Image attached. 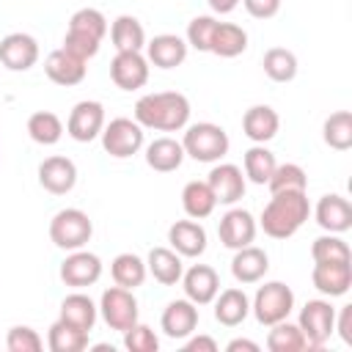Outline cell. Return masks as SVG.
Instances as JSON below:
<instances>
[{
    "instance_id": "cell-1",
    "label": "cell",
    "mask_w": 352,
    "mask_h": 352,
    "mask_svg": "<svg viewBox=\"0 0 352 352\" xmlns=\"http://www.w3.org/2000/svg\"><path fill=\"white\" fill-rule=\"evenodd\" d=\"M135 121L143 129L157 132H179L190 121V99L179 91H157L146 94L135 102Z\"/></svg>"
},
{
    "instance_id": "cell-2",
    "label": "cell",
    "mask_w": 352,
    "mask_h": 352,
    "mask_svg": "<svg viewBox=\"0 0 352 352\" xmlns=\"http://www.w3.org/2000/svg\"><path fill=\"white\" fill-rule=\"evenodd\" d=\"M311 214V204L305 190L302 192H272L270 204L264 206L258 223L267 236L272 239H289L294 236Z\"/></svg>"
},
{
    "instance_id": "cell-3",
    "label": "cell",
    "mask_w": 352,
    "mask_h": 352,
    "mask_svg": "<svg viewBox=\"0 0 352 352\" xmlns=\"http://www.w3.org/2000/svg\"><path fill=\"white\" fill-rule=\"evenodd\" d=\"M182 148L195 162H220L228 154L231 140H228V132L220 124L198 121V124L187 126V132L182 138Z\"/></svg>"
},
{
    "instance_id": "cell-4",
    "label": "cell",
    "mask_w": 352,
    "mask_h": 352,
    "mask_svg": "<svg viewBox=\"0 0 352 352\" xmlns=\"http://www.w3.org/2000/svg\"><path fill=\"white\" fill-rule=\"evenodd\" d=\"M91 236H94V223L77 206H66L55 212L50 220V239L60 250H80L91 242Z\"/></svg>"
},
{
    "instance_id": "cell-5",
    "label": "cell",
    "mask_w": 352,
    "mask_h": 352,
    "mask_svg": "<svg viewBox=\"0 0 352 352\" xmlns=\"http://www.w3.org/2000/svg\"><path fill=\"white\" fill-rule=\"evenodd\" d=\"M292 308H294V292L283 280H267L264 286H258L256 297L250 300V311H253L256 322L264 327H272V324L289 319Z\"/></svg>"
},
{
    "instance_id": "cell-6",
    "label": "cell",
    "mask_w": 352,
    "mask_h": 352,
    "mask_svg": "<svg viewBox=\"0 0 352 352\" xmlns=\"http://www.w3.org/2000/svg\"><path fill=\"white\" fill-rule=\"evenodd\" d=\"M297 327L302 330L308 349H319L330 341L336 330V308L330 305V300H308L300 308Z\"/></svg>"
},
{
    "instance_id": "cell-7",
    "label": "cell",
    "mask_w": 352,
    "mask_h": 352,
    "mask_svg": "<svg viewBox=\"0 0 352 352\" xmlns=\"http://www.w3.org/2000/svg\"><path fill=\"white\" fill-rule=\"evenodd\" d=\"M99 314L104 319V324L116 333H124L129 330L135 322H138V300L132 294V289H124V286H110L102 292V300H99Z\"/></svg>"
},
{
    "instance_id": "cell-8",
    "label": "cell",
    "mask_w": 352,
    "mask_h": 352,
    "mask_svg": "<svg viewBox=\"0 0 352 352\" xmlns=\"http://www.w3.org/2000/svg\"><path fill=\"white\" fill-rule=\"evenodd\" d=\"M99 138L102 148L116 160H126L143 148V126L135 118H113L110 124H104Z\"/></svg>"
},
{
    "instance_id": "cell-9",
    "label": "cell",
    "mask_w": 352,
    "mask_h": 352,
    "mask_svg": "<svg viewBox=\"0 0 352 352\" xmlns=\"http://www.w3.org/2000/svg\"><path fill=\"white\" fill-rule=\"evenodd\" d=\"M104 129V107L96 99H82L72 107L66 118V135L77 143H91Z\"/></svg>"
},
{
    "instance_id": "cell-10",
    "label": "cell",
    "mask_w": 352,
    "mask_h": 352,
    "mask_svg": "<svg viewBox=\"0 0 352 352\" xmlns=\"http://www.w3.org/2000/svg\"><path fill=\"white\" fill-rule=\"evenodd\" d=\"M102 278V258L91 250H69V256L60 261V280L72 289L94 286Z\"/></svg>"
},
{
    "instance_id": "cell-11",
    "label": "cell",
    "mask_w": 352,
    "mask_h": 352,
    "mask_svg": "<svg viewBox=\"0 0 352 352\" xmlns=\"http://www.w3.org/2000/svg\"><path fill=\"white\" fill-rule=\"evenodd\" d=\"M311 283L324 297H344L352 289V261H314Z\"/></svg>"
},
{
    "instance_id": "cell-12",
    "label": "cell",
    "mask_w": 352,
    "mask_h": 352,
    "mask_svg": "<svg viewBox=\"0 0 352 352\" xmlns=\"http://www.w3.org/2000/svg\"><path fill=\"white\" fill-rule=\"evenodd\" d=\"M110 80L121 91H138L148 82V58L143 52H116L110 60Z\"/></svg>"
},
{
    "instance_id": "cell-13",
    "label": "cell",
    "mask_w": 352,
    "mask_h": 352,
    "mask_svg": "<svg viewBox=\"0 0 352 352\" xmlns=\"http://www.w3.org/2000/svg\"><path fill=\"white\" fill-rule=\"evenodd\" d=\"M38 60V41L30 33H8L0 41V63L8 72H28Z\"/></svg>"
},
{
    "instance_id": "cell-14",
    "label": "cell",
    "mask_w": 352,
    "mask_h": 352,
    "mask_svg": "<svg viewBox=\"0 0 352 352\" xmlns=\"http://www.w3.org/2000/svg\"><path fill=\"white\" fill-rule=\"evenodd\" d=\"M256 228L258 226L248 209H228L217 223V236L228 250H239L245 245H253Z\"/></svg>"
},
{
    "instance_id": "cell-15",
    "label": "cell",
    "mask_w": 352,
    "mask_h": 352,
    "mask_svg": "<svg viewBox=\"0 0 352 352\" xmlns=\"http://www.w3.org/2000/svg\"><path fill=\"white\" fill-rule=\"evenodd\" d=\"M38 184L52 195H66L77 184V165L63 154L47 157L38 165Z\"/></svg>"
},
{
    "instance_id": "cell-16",
    "label": "cell",
    "mask_w": 352,
    "mask_h": 352,
    "mask_svg": "<svg viewBox=\"0 0 352 352\" xmlns=\"http://www.w3.org/2000/svg\"><path fill=\"white\" fill-rule=\"evenodd\" d=\"M245 182H248V179H245L242 168L234 165V162H220V165H214V168L209 170V176H206V184L212 187L217 204H226V206L236 204V201L245 195Z\"/></svg>"
},
{
    "instance_id": "cell-17",
    "label": "cell",
    "mask_w": 352,
    "mask_h": 352,
    "mask_svg": "<svg viewBox=\"0 0 352 352\" xmlns=\"http://www.w3.org/2000/svg\"><path fill=\"white\" fill-rule=\"evenodd\" d=\"M182 289L184 297L195 305H209L220 292V278L214 267L209 264H192L187 272H182Z\"/></svg>"
},
{
    "instance_id": "cell-18",
    "label": "cell",
    "mask_w": 352,
    "mask_h": 352,
    "mask_svg": "<svg viewBox=\"0 0 352 352\" xmlns=\"http://www.w3.org/2000/svg\"><path fill=\"white\" fill-rule=\"evenodd\" d=\"M314 217L327 234H344L352 228V204L338 192H327L319 198Z\"/></svg>"
},
{
    "instance_id": "cell-19",
    "label": "cell",
    "mask_w": 352,
    "mask_h": 352,
    "mask_svg": "<svg viewBox=\"0 0 352 352\" xmlns=\"http://www.w3.org/2000/svg\"><path fill=\"white\" fill-rule=\"evenodd\" d=\"M85 63H88V60H80L77 55H72V52H66V50L60 47V50H52V52L47 55L44 72H47V77H50L55 85L72 88V85H80V82L85 80V72H88Z\"/></svg>"
},
{
    "instance_id": "cell-20",
    "label": "cell",
    "mask_w": 352,
    "mask_h": 352,
    "mask_svg": "<svg viewBox=\"0 0 352 352\" xmlns=\"http://www.w3.org/2000/svg\"><path fill=\"white\" fill-rule=\"evenodd\" d=\"M168 242L182 258H198L206 250V228L198 220H176L168 228Z\"/></svg>"
},
{
    "instance_id": "cell-21",
    "label": "cell",
    "mask_w": 352,
    "mask_h": 352,
    "mask_svg": "<svg viewBox=\"0 0 352 352\" xmlns=\"http://www.w3.org/2000/svg\"><path fill=\"white\" fill-rule=\"evenodd\" d=\"M160 327H162V333L168 338H187V336H192L195 327H198V305L190 302L187 297L168 302L165 311H162Z\"/></svg>"
},
{
    "instance_id": "cell-22",
    "label": "cell",
    "mask_w": 352,
    "mask_h": 352,
    "mask_svg": "<svg viewBox=\"0 0 352 352\" xmlns=\"http://www.w3.org/2000/svg\"><path fill=\"white\" fill-rule=\"evenodd\" d=\"M187 41L176 33H160L146 44V58L157 69H176L187 60Z\"/></svg>"
},
{
    "instance_id": "cell-23",
    "label": "cell",
    "mask_w": 352,
    "mask_h": 352,
    "mask_svg": "<svg viewBox=\"0 0 352 352\" xmlns=\"http://www.w3.org/2000/svg\"><path fill=\"white\" fill-rule=\"evenodd\" d=\"M270 270V256L256 248V245H245L239 250H234V258H231V275L236 283L248 286V283H258Z\"/></svg>"
},
{
    "instance_id": "cell-24",
    "label": "cell",
    "mask_w": 352,
    "mask_h": 352,
    "mask_svg": "<svg viewBox=\"0 0 352 352\" xmlns=\"http://www.w3.org/2000/svg\"><path fill=\"white\" fill-rule=\"evenodd\" d=\"M214 302V319L223 324V327H236L248 319L250 314V297L245 294V289L239 286H231V289H223L217 292V297L212 300Z\"/></svg>"
},
{
    "instance_id": "cell-25",
    "label": "cell",
    "mask_w": 352,
    "mask_h": 352,
    "mask_svg": "<svg viewBox=\"0 0 352 352\" xmlns=\"http://www.w3.org/2000/svg\"><path fill=\"white\" fill-rule=\"evenodd\" d=\"M278 129H280V118H278V113L270 104H253L242 116V132L253 143L272 140L278 135Z\"/></svg>"
},
{
    "instance_id": "cell-26",
    "label": "cell",
    "mask_w": 352,
    "mask_h": 352,
    "mask_svg": "<svg viewBox=\"0 0 352 352\" xmlns=\"http://www.w3.org/2000/svg\"><path fill=\"white\" fill-rule=\"evenodd\" d=\"M96 316H99L96 302H94L88 294H82V292L77 289V292H72V294L63 297V302H60V316H58V319L66 322V324H72V327H77V330L91 333L94 324H96Z\"/></svg>"
},
{
    "instance_id": "cell-27",
    "label": "cell",
    "mask_w": 352,
    "mask_h": 352,
    "mask_svg": "<svg viewBox=\"0 0 352 352\" xmlns=\"http://www.w3.org/2000/svg\"><path fill=\"white\" fill-rule=\"evenodd\" d=\"M146 270H148V275L157 283L176 286L182 280L184 264H182V256L173 248H151L148 250V258H146Z\"/></svg>"
},
{
    "instance_id": "cell-28",
    "label": "cell",
    "mask_w": 352,
    "mask_h": 352,
    "mask_svg": "<svg viewBox=\"0 0 352 352\" xmlns=\"http://www.w3.org/2000/svg\"><path fill=\"white\" fill-rule=\"evenodd\" d=\"M184 148H182V140H173V138H157L146 146V165L157 173H170V170H179L182 162H184Z\"/></svg>"
},
{
    "instance_id": "cell-29",
    "label": "cell",
    "mask_w": 352,
    "mask_h": 352,
    "mask_svg": "<svg viewBox=\"0 0 352 352\" xmlns=\"http://www.w3.org/2000/svg\"><path fill=\"white\" fill-rule=\"evenodd\" d=\"M110 41H113L116 52H143V47H146V30H143V25H140L138 16L121 14L110 25Z\"/></svg>"
},
{
    "instance_id": "cell-30",
    "label": "cell",
    "mask_w": 352,
    "mask_h": 352,
    "mask_svg": "<svg viewBox=\"0 0 352 352\" xmlns=\"http://www.w3.org/2000/svg\"><path fill=\"white\" fill-rule=\"evenodd\" d=\"M217 206V198L212 192V187L206 182H187L184 190H182V209L187 217L192 220H204L214 212Z\"/></svg>"
},
{
    "instance_id": "cell-31",
    "label": "cell",
    "mask_w": 352,
    "mask_h": 352,
    "mask_svg": "<svg viewBox=\"0 0 352 352\" xmlns=\"http://www.w3.org/2000/svg\"><path fill=\"white\" fill-rule=\"evenodd\" d=\"M245 50H248V33H245V28H239L234 22H217L209 52H214L217 58H236Z\"/></svg>"
},
{
    "instance_id": "cell-32",
    "label": "cell",
    "mask_w": 352,
    "mask_h": 352,
    "mask_svg": "<svg viewBox=\"0 0 352 352\" xmlns=\"http://www.w3.org/2000/svg\"><path fill=\"white\" fill-rule=\"evenodd\" d=\"M110 275H113L116 286L138 289V286H143L148 270H146V261H143L138 253H118V256L110 261Z\"/></svg>"
},
{
    "instance_id": "cell-33",
    "label": "cell",
    "mask_w": 352,
    "mask_h": 352,
    "mask_svg": "<svg viewBox=\"0 0 352 352\" xmlns=\"http://www.w3.org/2000/svg\"><path fill=\"white\" fill-rule=\"evenodd\" d=\"M242 165H245L242 173H245L248 182H253V184H267L278 162H275V154H272L264 143H253V146L245 151Z\"/></svg>"
},
{
    "instance_id": "cell-34",
    "label": "cell",
    "mask_w": 352,
    "mask_h": 352,
    "mask_svg": "<svg viewBox=\"0 0 352 352\" xmlns=\"http://www.w3.org/2000/svg\"><path fill=\"white\" fill-rule=\"evenodd\" d=\"M261 66L272 82H292L297 77V55L286 47H270L264 52Z\"/></svg>"
},
{
    "instance_id": "cell-35",
    "label": "cell",
    "mask_w": 352,
    "mask_h": 352,
    "mask_svg": "<svg viewBox=\"0 0 352 352\" xmlns=\"http://www.w3.org/2000/svg\"><path fill=\"white\" fill-rule=\"evenodd\" d=\"M28 135L38 146H55L63 138V121L52 110H36L28 118Z\"/></svg>"
},
{
    "instance_id": "cell-36",
    "label": "cell",
    "mask_w": 352,
    "mask_h": 352,
    "mask_svg": "<svg viewBox=\"0 0 352 352\" xmlns=\"http://www.w3.org/2000/svg\"><path fill=\"white\" fill-rule=\"evenodd\" d=\"M322 138L330 148L346 151L352 148V113L349 110H336L324 118L322 124Z\"/></svg>"
},
{
    "instance_id": "cell-37",
    "label": "cell",
    "mask_w": 352,
    "mask_h": 352,
    "mask_svg": "<svg viewBox=\"0 0 352 352\" xmlns=\"http://www.w3.org/2000/svg\"><path fill=\"white\" fill-rule=\"evenodd\" d=\"M47 346L52 352H82L88 346V333L85 330H77L66 322H52L50 324V333H47Z\"/></svg>"
},
{
    "instance_id": "cell-38",
    "label": "cell",
    "mask_w": 352,
    "mask_h": 352,
    "mask_svg": "<svg viewBox=\"0 0 352 352\" xmlns=\"http://www.w3.org/2000/svg\"><path fill=\"white\" fill-rule=\"evenodd\" d=\"M267 349H272V352H302V349H308V344H305L302 330L297 324H292L289 319H283V322L272 324V330L267 336Z\"/></svg>"
},
{
    "instance_id": "cell-39",
    "label": "cell",
    "mask_w": 352,
    "mask_h": 352,
    "mask_svg": "<svg viewBox=\"0 0 352 352\" xmlns=\"http://www.w3.org/2000/svg\"><path fill=\"white\" fill-rule=\"evenodd\" d=\"M267 187L270 192H302L308 187V176L297 162H283V165H275Z\"/></svg>"
},
{
    "instance_id": "cell-40",
    "label": "cell",
    "mask_w": 352,
    "mask_h": 352,
    "mask_svg": "<svg viewBox=\"0 0 352 352\" xmlns=\"http://www.w3.org/2000/svg\"><path fill=\"white\" fill-rule=\"evenodd\" d=\"M311 258L314 261H352V250L341 239V234H324L314 239Z\"/></svg>"
},
{
    "instance_id": "cell-41",
    "label": "cell",
    "mask_w": 352,
    "mask_h": 352,
    "mask_svg": "<svg viewBox=\"0 0 352 352\" xmlns=\"http://www.w3.org/2000/svg\"><path fill=\"white\" fill-rule=\"evenodd\" d=\"M69 30L88 33V36H94V38L102 41V38L107 36L110 25H107V16H104L99 8H80V11L72 14V19H69Z\"/></svg>"
},
{
    "instance_id": "cell-42",
    "label": "cell",
    "mask_w": 352,
    "mask_h": 352,
    "mask_svg": "<svg viewBox=\"0 0 352 352\" xmlns=\"http://www.w3.org/2000/svg\"><path fill=\"white\" fill-rule=\"evenodd\" d=\"M214 28H217V19L212 14H198L190 19L187 25V47L198 50V52H209L212 47V36H214Z\"/></svg>"
},
{
    "instance_id": "cell-43",
    "label": "cell",
    "mask_w": 352,
    "mask_h": 352,
    "mask_svg": "<svg viewBox=\"0 0 352 352\" xmlns=\"http://www.w3.org/2000/svg\"><path fill=\"white\" fill-rule=\"evenodd\" d=\"M124 346L129 352H157L160 349V338L148 324L135 322L129 330H124Z\"/></svg>"
},
{
    "instance_id": "cell-44",
    "label": "cell",
    "mask_w": 352,
    "mask_h": 352,
    "mask_svg": "<svg viewBox=\"0 0 352 352\" xmlns=\"http://www.w3.org/2000/svg\"><path fill=\"white\" fill-rule=\"evenodd\" d=\"M6 346H8V352H41L44 341H41V336H38L33 327L16 324V327H11L8 336H6Z\"/></svg>"
},
{
    "instance_id": "cell-45",
    "label": "cell",
    "mask_w": 352,
    "mask_h": 352,
    "mask_svg": "<svg viewBox=\"0 0 352 352\" xmlns=\"http://www.w3.org/2000/svg\"><path fill=\"white\" fill-rule=\"evenodd\" d=\"M99 47H102V41H99V38H94V36H88V33H77V30H69V28H66L63 50H66V52H72V55H77L80 60H91V58L99 52Z\"/></svg>"
},
{
    "instance_id": "cell-46",
    "label": "cell",
    "mask_w": 352,
    "mask_h": 352,
    "mask_svg": "<svg viewBox=\"0 0 352 352\" xmlns=\"http://www.w3.org/2000/svg\"><path fill=\"white\" fill-rule=\"evenodd\" d=\"M253 19H272L280 11V0H239Z\"/></svg>"
},
{
    "instance_id": "cell-47",
    "label": "cell",
    "mask_w": 352,
    "mask_h": 352,
    "mask_svg": "<svg viewBox=\"0 0 352 352\" xmlns=\"http://www.w3.org/2000/svg\"><path fill=\"white\" fill-rule=\"evenodd\" d=\"M333 333H338L341 341L352 346V305H344L341 311H336V330Z\"/></svg>"
},
{
    "instance_id": "cell-48",
    "label": "cell",
    "mask_w": 352,
    "mask_h": 352,
    "mask_svg": "<svg viewBox=\"0 0 352 352\" xmlns=\"http://www.w3.org/2000/svg\"><path fill=\"white\" fill-rule=\"evenodd\" d=\"M184 352H217V341L212 336H187Z\"/></svg>"
},
{
    "instance_id": "cell-49",
    "label": "cell",
    "mask_w": 352,
    "mask_h": 352,
    "mask_svg": "<svg viewBox=\"0 0 352 352\" xmlns=\"http://www.w3.org/2000/svg\"><path fill=\"white\" fill-rule=\"evenodd\" d=\"M228 352H239V349H248V352H258V344L256 341H248V338H234L226 344Z\"/></svg>"
},
{
    "instance_id": "cell-50",
    "label": "cell",
    "mask_w": 352,
    "mask_h": 352,
    "mask_svg": "<svg viewBox=\"0 0 352 352\" xmlns=\"http://www.w3.org/2000/svg\"><path fill=\"white\" fill-rule=\"evenodd\" d=\"M206 3H209V8L214 14H231L239 6V0H206Z\"/></svg>"
}]
</instances>
